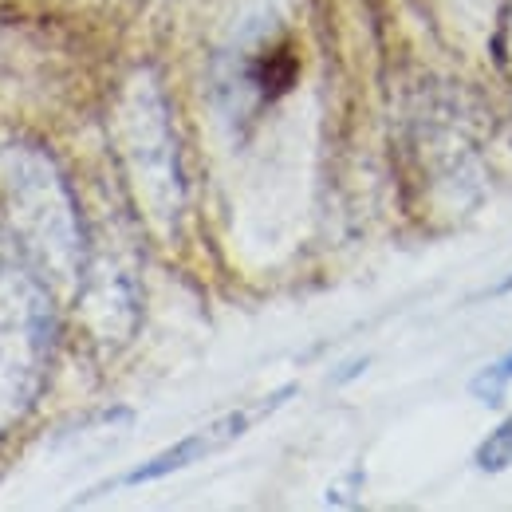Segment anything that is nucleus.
I'll use <instances>...</instances> for the list:
<instances>
[{
    "label": "nucleus",
    "instance_id": "obj_1",
    "mask_svg": "<svg viewBox=\"0 0 512 512\" xmlns=\"http://www.w3.org/2000/svg\"><path fill=\"white\" fill-rule=\"evenodd\" d=\"M0 221L16 260H24L52 292L79 288L91 241L64 170L44 146H0Z\"/></svg>",
    "mask_w": 512,
    "mask_h": 512
},
{
    "label": "nucleus",
    "instance_id": "obj_2",
    "mask_svg": "<svg viewBox=\"0 0 512 512\" xmlns=\"http://www.w3.org/2000/svg\"><path fill=\"white\" fill-rule=\"evenodd\" d=\"M111 154L119 162L130 205L162 241L178 237L186 213V170L170 95L154 67H134L119 83L107 115Z\"/></svg>",
    "mask_w": 512,
    "mask_h": 512
},
{
    "label": "nucleus",
    "instance_id": "obj_3",
    "mask_svg": "<svg viewBox=\"0 0 512 512\" xmlns=\"http://www.w3.org/2000/svg\"><path fill=\"white\" fill-rule=\"evenodd\" d=\"M52 288L24 264H0V442L32 414L56 351Z\"/></svg>",
    "mask_w": 512,
    "mask_h": 512
},
{
    "label": "nucleus",
    "instance_id": "obj_4",
    "mask_svg": "<svg viewBox=\"0 0 512 512\" xmlns=\"http://www.w3.org/2000/svg\"><path fill=\"white\" fill-rule=\"evenodd\" d=\"M75 316L87 339L103 351L127 347L142 320V288L127 260L111 249H91L75 288Z\"/></svg>",
    "mask_w": 512,
    "mask_h": 512
},
{
    "label": "nucleus",
    "instance_id": "obj_5",
    "mask_svg": "<svg viewBox=\"0 0 512 512\" xmlns=\"http://www.w3.org/2000/svg\"><path fill=\"white\" fill-rule=\"evenodd\" d=\"M292 394H296V386H280V390H272V394H264V398L249 402V406H237V410H229V414H221V418H213V422L197 426V430H193V434H186L182 442H174L170 449L154 453L150 461L134 465L127 477L119 481V485L134 489V485L162 481V477H170V473H178V469H190L193 461H205L209 453H217V449L233 446L237 438H245L256 422H264L272 410H280V406H284Z\"/></svg>",
    "mask_w": 512,
    "mask_h": 512
},
{
    "label": "nucleus",
    "instance_id": "obj_6",
    "mask_svg": "<svg viewBox=\"0 0 512 512\" xmlns=\"http://www.w3.org/2000/svg\"><path fill=\"white\" fill-rule=\"evenodd\" d=\"M296 67L300 64L288 44H264L249 56H241L237 64H229V75L221 87L233 91L237 99H245L249 107H268L296 83Z\"/></svg>",
    "mask_w": 512,
    "mask_h": 512
},
{
    "label": "nucleus",
    "instance_id": "obj_7",
    "mask_svg": "<svg viewBox=\"0 0 512 512\" xmlns=\"http://www.w3.org/2000/svg\"><path fill=\"white\" fill-rule=\"evenodd\" d=\"M473 461H477L481 473H505V469H512V418H505V422L477 446Z\"/></svg>",
    "mask_w": 512,
    "mask_h": 512
},
{
    "label": "nucleus",
    "instance_id": "obj_8",
    "mask_svg": "<svg viewBox=\"0 0 512 512\" xmlns=\"http://www.w3.org/2000/svg\"><path fill=\"white\" fill-rule=\"evenodd\" d=\"M505 40H509V56H512V4L509 12H505Z\"/></svg>",
    "mask_w": 512,
    "mask_h": 512
},
{
    "label": "nucleus",
    "instance_id": "obj_9",
    "mask_svg": "<svg viewBox=\"0 0 512 512\" xmlns=\"http://www.w3.org/2000/svg\"><path fill=\"white\" fill-rule=\"evenodd\" d=\"M505 292H512V276H505V280L497 284V296H505Z\"/></svg>",
    "mask_w": 512,
    "mask_h": 512
}]
</instances>
